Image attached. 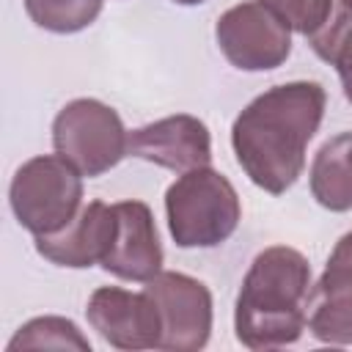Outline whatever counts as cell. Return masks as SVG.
I'll list each match as a JSON object with an SVG mask.
<instances>
[{
  "label": "cell",
  "instance_id": "obj_9",
  "mask_svg": "<svg viewBox=\"0 0 352 352\" xmlns=\"http://www.w3.org/2000/svg\"><path fill=\"white\" fill-rule=\"evenodd\" d=\"M126 154L184 173L212 162V135L201 118L176 113L132 129L126 138Z\"/></svg>",
  "mask_w": 352,
  "mask_h": 352
},
{
  "label": "cell",
  "instance_id": "obj_5",
  "mask_svg": "<svg viewBox=\"0 0 352 352\" xmlns=\"http://www.w3.org/2000/svg\"><path fill=\"white\" fill-rule=\"evenodd\" d=\"M126 138L121 116L99 99H72L52 121L55 154L94 179L116 168L126 157Z\"/></svg>",
  "mask_w": 352,
  "mask_h": 352
},
{
  "label": "cell",
  "instance_id": "obj_6",
  "mask_svg": "<svg viewBox=\"0 0 352 352\" xmlns=\"http://www.w3.org/2000/svg\"><path fill=\"white\" fill-rule=\"evenodd\" d=\"M214 38L226 60L242 72L278 69L292 52L289 28L258 0L236 3L220 14Z\"/></svg>",
  "mask_w": 352,
  "mask_h": 352
},
{
  "label": "cell",
  "instance_id": "obj_17",
  "mask_svg": "<svg viewBox=\"0 0 352 352\" xmlns=\"http://www.w3.org/2000/svg\"><path fill=\"white\" fill-rule=\"evenodd\" d=\"M258 3L270 8L289 30H297L308 38L319 33L333 14V0H258Z\"/></svg>",
  "mask_w": 352,
  "mask_h": 352
},
{
  "label": "cell",
  "instance_id": "obj_19",
  "mask_svg": "<svg viewBox=\"0 0 352 352\" xmlns=\"http://www.w3.org/2000/svg\"><path fill=\"white\" fill-rule=\"evenodd\" d=\"M346 154H349V165H352V132H349V148H346Z\"/></svg>",
  "mask_w": 352,
  "mask_h": 352
},
{
  "label": "cell",
  "instance_id": "obj_2",
  "mask_svg": "<svg viewBox=\"0 0 352 352\" xmlns=\"http://www.w3.org/2000/svg\"><path fill=\"white\" fill-rule=\"evenodd\" d=\"M311 264L286 245L261 250L242 278L234 330L248 349H272L294 344L308 322Z\"/></svg>",
  "mask_w": 352,
  "mask_h": 352
},
{
  "label": "cell",
  "instance_id": "obj_8",
  "mask_svg": "<svg viewBox=\"0 0 352 352\" xmlns=\"http://www.w3.org/2000/svg\"><path fill=\"white\" fill-rule=\"evenodd\" d=\"M88 324L116 349H160L162 316L154 297L121 286H99L85 308Z\"/></svg>",
  "mask_w": 352,
  "mask_h": 352
},
{
  "label": "cell",
  "instance_id": "obj_20",
  "mask_svg": "<svg viewBox=\"0 0 352 352\" xmlns=\"http://www.w3.org/2000/svg\"><path fill=\"white\" fill-rule=\"evenodd\" d=\"M341 6H344V8H349V11H352V0H341Z\"/></svg>",
  "mask_w": 352,
  "mask_h": 352
},
{
  "label": "cell",
  "instance_id": "obj_14",
  "mask_svg": "<svg viewBox=\"0 0 352 352\" xmlns=\"http://www.w3.org/2000/svg\"><path fill=\"white\" fill-rule=\"evenodd\" d=\"M8 352L16 349H77L91 352V341L80 333L72 319L63 316H36L25 322L6 346Z\"/></svg>",
  "mask_w": 352,
  "mask_h": 352
},
{
  "label": "cell",
  "instance_id": "obj_3",
  "mask_svg": "<svg viewBox=\"0 0 352 352\" xmlns=\"http://www.w3.org/2000/svg\"><path fill=\"white\" fill-rule=\"evenodd\" d=\"M168 231L179 248H217L239 226L242 206L234 184L214 168L184 170L165 192Z\"/></svg>",
  "mask_w": 352,
  "mask_h": 352
},
{
  "label": "cell",
  "instance_id": "obj_11",
  "mask_svg": "<svg viewBox=\"0 0 352 352\" xmlns=\"http://www.w3.org/2000/svg\"><path fill=\"white\" fill-rule=\"evenodd\" d=\"M113 236H116L113 204L91 201L77 212V217L66 228L36 236V250L38 256H44L58 267L82 270L104 261V256L113 248Z\"/></svg>",
  "mask_w": 352,
  "mask_h": 352
},
{
  "label": "cell",
  "instance_id": "obj_15",
  "mask_svg": "<svg viewBox=\"0 0 352 352\" xmlns=\"http://www.w3.org/2000/svg\"><path fill=\"white\" fill-rule=\"evenodd\" d=\"M311 47L338 72L344 96L352 102V11L344 8L338 16H333V22L327 19V25L311 36Z\"/></svg>",
  "mask_w": 352,
  "mask_h": 352
},
{
  "label": "cell",
  "instance_id": "obj_7",
  "mask_svg": "<svg viewBox=\"0 0 352 352\" xmlns=\"http://www.w3.org/2000/svg\"><path fill=\"white\" fill-rule=\"evenodd\" d=\"M146 292L154 297L162 316L160 349L195 352L204 349L212 333V294L206 283L184 272H157L146 280Z\"/></svg>",
  "mask_w": 352,
  "mask_h": 352
},
{
  "label": "cell",
  "instance_id": "obj_12",
  "mask_svg": "<svg viewBox=\"0 0 352 352\" xmlns=\"http://www.w3.org/2000/svg\"><path fill=\"white\" fill-rule=\"evenodd\" d=\"M308 330L322 344H352V261L330 253L308 294Z\"/></svg>",
  "mask_w": 352,
  "mask_h": 352
},
{
  "label": "cell",
  "instance_id": "obj_16",
  "mask_svg": "<svg viewBox=\"0 0 352 352\" xmlns=\"http://www.w3.org/2000/svg\"><path fill=\"white\" fill-rule=\"evenodd\" d=\"M104 0H25L28 16L50 33L85 30L102 11Z\"/></svg>",
  "mask_w": 352,
  "mask_h": 352
},
{
  "label": "cell",
  "instance_id": "obj_13",
  "mask_svg": "<svg viewBox=\"0 0 352 352\" xmlns=\"http://www.w3.org/2000/svg\"><path fill=\"white\" fill-rule=\"evenodd\" d=\"M349 132L330 138L311 162V192L319 206L330 212L352 209V165H349Z\"/></svg>",
  "mask_w": 352,
  "mask_h": 352
},
{
  "label": "cell",
  "instance_id": "obj_4",
  "mask_svg": "<svg viewBox=\"0 0 352 352\" xmlns=\"http://www.w3.org/2000/svg\"><path fill=\"white\" fill-rule=\"evenodd\" d=\"M8 204L33 236L66 228L82 209V173L58 154L22 162L8 187Z\"/></svg>",
  "mask_w": 352,
  "mask_h": 352
},
{
  "label": "cell",
  "instance_id": "obj_18",
  "mask_svg": "<svg viewBox=\"0 0 352 352\" xmlns=\"http://www.w3.org/2000/svg\"><path fill=\"white\" fill-rule=\"evenodd\" d=\"M173 3H179V6H198V3H206V0H173Z\"/></svg>",
  "mask_w": 352,
  "mask_h": 352
},
{
  "label": "cell",
  "instance_id": "obj_1",
  "mask_svg": "<svg viewBox=\"0 0 352 352\" xmlns=\"http://www.w3.org/2000/svg\"><path fill=\"white\" fill-rule=\"evenodd\" d=\"M324 88L294 80L258 94L231 126V146L248 179L272 192H286L305 168V148L324 116Z\"/></svg>",
  "mask_w": 352,
  "mask_h": 352
},
{
  "label": "cell",
  "instance_id": "obj_10",
  "mask_svg": "<svg viewBox=\"0 0 352 352\" xmlns=\"http://www.w3.org/2000/svg\"><path fill=\"white\" fill-rule=\"evenodd\" d=\"M113 248L102 261V270L121 278L146 283L162 270V245L151 209L143 201H118Z\"/></svg>",
  "mask_w": 352,
  "mask_h": 352
}]
</instances>
